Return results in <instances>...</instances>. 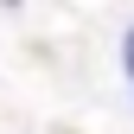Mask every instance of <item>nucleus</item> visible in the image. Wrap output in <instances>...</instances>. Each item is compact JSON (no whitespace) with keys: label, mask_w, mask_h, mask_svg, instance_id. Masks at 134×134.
I'll return each mask as SVG.
<instances>
[{"label":"nucleus","mask_w":134,"mask_h":134,"mask_svg":"<svg viewBox=\"0 0 134 134\" xmlns=\"http://www.w3.org/2000/svg\"><path fill=\"white\" fill-rule=\"evenodd\" d=\"M121 64H128V77H134V32H128V45H121Z\"/></svg>","instance_id":"f257e3e1"}]
</instances>
